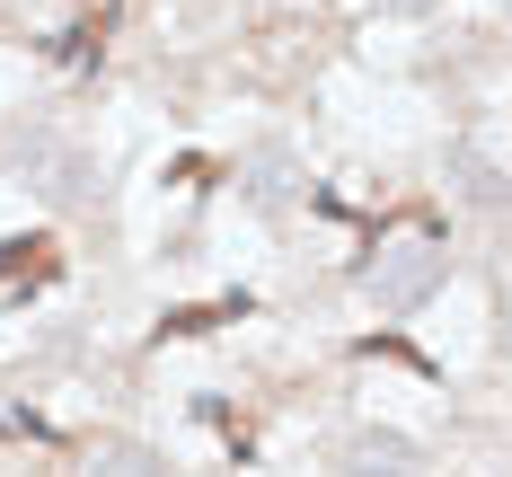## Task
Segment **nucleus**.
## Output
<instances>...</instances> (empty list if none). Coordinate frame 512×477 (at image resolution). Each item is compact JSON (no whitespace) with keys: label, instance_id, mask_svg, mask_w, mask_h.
Instances as JSON below:
<instances>
[{"label":"nucleus","instance_id":"nucleus-6","mask_svg":"<svg viewBox=\"0 0 512 477\" xmlns=\"http://www.w3.org/2000/svg\"><path fill=\"white\" fill-rule=\"evenodd\" d=\"M371 9H398V18H415V9H433V0H371Z\"/></svg>","mask_w":512,"mask_h":477},{"label":"nucleus","instance_id":"nucleus-2","mask_svg":"<svg viewBox=\"0 0 512 477\" xmlns=\"http://www.w3.org/2000/svg\"><path fill=\"white\" fill-rule=\"evenodd\" d=\"M442 274H451V257H442L433 239H389L380 257L362 265V292H371L389 318H407V310H424V301L442 292Z\"/></svg>","mask_w":512,"mask_h":477},{"label":"nucleus","instance_id":"nucleus-3","mask_svg":"<svg viewBox=\"0 0 512 477\" xmlns=\"http://www.w3.org/2000/svg\"><path fill=\"white\" fill-rule=\"evenodd\" d=\"M336 460H345V469H415V442L371 424V433H345V442H336Z\"/></svg>","mask_w":512,"mask_h":477},{"label":"nucleus","instance_id":"nucleus-1","mask_svg":"<svg viewBox=\"0 0 512 477\" xmlns=\"http://www.w3.org/2000/svg\"><path fill=\"white\" fill-rule=\"evenodd\" d=\"M0 151H9V168H18V177H27L45 204H62V212H80V204H98V195H106V177H98L80 151H62L45 124H18Z\"/></svg>","mask_w":512,"mask_h":477},{"label":"nucleus","instance_id":"nucleus-4","mask_svg":"<svg viewBox=\"0 0 512 477\" xmlns=\"http://www.w3.org/2000/svg\"><path fill=\"white\" fill-rule=\"evenodd\" d=\"M248 177H256L248 195H256L265 212H283V204H292V168H283V151H256V168H248Z\"/></svg>","mask_w":512,"mask_h":477},{"label":"nucleus","instance_id":"nucleus-5","mask_svg":"<svg viewBox=\"0 0 512 477\" xmlns=\"http://www.w3.org/2000/svg\"><path fill=\"white\" fill-rule=\"evenodd\" d=\"M495 195H504V186H495V159H468V204L495 212Z\"/></svg>","mask_w":512,"mask_h":477}]
</instances>
